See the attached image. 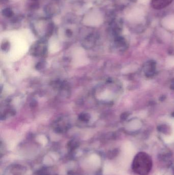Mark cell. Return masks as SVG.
<instances>
[{"instance_id": "1", "label": "cell", "mask_w": 174, "mask_h": 175, "mask_svg": "<svg viewBox=\"0 0 174 175\" xmlns=\"http://www.w3.org/2000/svg\"><path fill=\"white\" fill-rule=\"evenodd\" d=\"M152 159L144 152H140L136 155L132 162V170L138 175H148L152 169Z\"/></svg>"}, {"instance_id": "2", "label": "cell", "mask_w": 174, "mask_h": 175, "mask_svg": "<svg viewBox=\"0 0 174 175\" xmlns=\"http://www.w3.org/2000/svg\"><path fill=\"white\" fill-rule=\"evenodd\" d=\"M174 0H151L152 8L156 10H160L171 4Z\"/></svg>"}, {"instance_id": "3", "label": "cell", "mask_w": 174, "mask_h": 175, "mask_svg": "<svg viewBox=\"0 0 174 175\" xmlns=\"http://www.w3.org/2000/svg\"><path fill=\"white\" fill-rule=\"evenodd\" d=\"M141 124L138 120H134L130 122L129 124V127L132 129H136L141 126Z\"/></svg>"}, {"instance_id": "4", "label": "cell", "mask_w": 174, "mask_h": 175, "mask_svg": "<svg viewBox=\"0 0 174 175\" xmlns=\"http://www.w3.org/2000/svg\"><path fill=\"white\" fill-rule=\"evenodd\" d=\"M2 13L5 17H7V18H10L13 15V11L9 8H6L5 9H3V10L2 11Z\"/></svg>"}, {"instance_id": "5", "label": "cell", "mask_w": 174, "mask_h": 175, "mask_svg": "<svg viewBox=\"0 0 174 175\" xmlns=\"http://www.w3.org/2000/svg\"><path fill=\"white\" fill-rule=\"evenodd\" d=\"M167 64H169L170 66H174V57H170L167 61Z\"/></svg>"}, {"instance_id": "6", "label": "cell", "mask_w": 174, "mask_h": 175, "mask_svg": "<svg viewBox=\"0 0 174 175\" xmlns=\"http://www.w3.org/2000/svg\"><path fill=\"white\" fill-rule=\"evenodd\" d=\"M66 35L68 36H71L72 34V32L71 31V30H67L66 31Z\"/></svg>"}, {"instance_id": "7", "label": "cell", "mask_w": 174, "mask_h": 175, "mask_svg": "<svg viewBox=\"0 0 174 175\" xmlns=\"http://www.w3.org/2000/svg\"><path fill=\"white\" fill-rule=\"evenodd\" d=\"M8 1V0H1V3H5L6 2H7Z\"/></svg>"}, {"instance_id": "8", "label": "cell", "mask_w": 174, "mask_h": 175, "mask_svg": "<svg viewBox=\"0 0 174 175\" xmlns=\"http://www.w3.org/2000/svg\"><path fill=\"white\" fill-rule=\"evenodd\" d=\"M32 1H36V0H32Z\"/></svg>"}]
</instances>
